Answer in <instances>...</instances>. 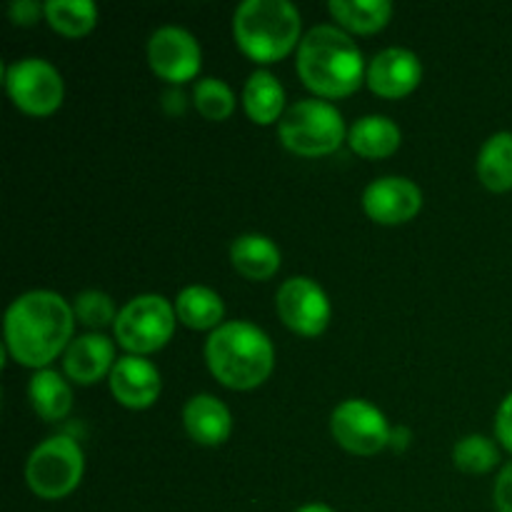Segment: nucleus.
Here are the masks:
<instances>
[{
  "mask_svg": "<svg viewBox=\"0 0 512 512\" xmlns=\"http://www.w3.org/2000/svg\"><path fill=\"white\" fill-rule=\"evenodd\" d=\"M75 323L73 305L63 295L28 290L5 310V353L23 368H48L73 343Z\"/></svg>",
  "mask_w": 512,
  "mask_h": 512,
  "instance_id": "f257e3e1",
  "label": "nucleus"
},
{
  "mask_svg": "<svg viewBox=\"0 0 512 512\" xmlns=\"http://www.w3.org/2000/svg\"><path fill=\"white\" fill-rule=\"evenodd\" d=\"M295 68L305 88L328 100L353 95L368 73L360 45L338 25L310 28L298 45Z\"/></svg>",
  "mask_w": 512,
  "mask_h": 512,
  "instance_id": "f03ea898",
  "label": "nucleus"
},
{
  "mask_svg": "<svg viewBox=\"0 0 512 512\" xmlns=\"http://www.w3.org/2000/svg\"><path fill=\"white\" fill-rule=\"evenodd\" d=\"M205 363L213 378L230 390H255L275 368V345L248 320H230L205 340Z\"/></svg>",
  "mask_w": 512,
  "mask_h": 512,
  "instance_id": "7ed1b4c3",
  "label": "nucleus"
},
{
  "mask_svg": "<svg viewBox=\"0 0 512 512\" xmlns=\"http://www.w3.org/2000/svg\"><path fill=\"white\" fill-rule=\"evenodd\" d=\"M303 18L290 0H245L235 8L238 48L260 65L288 58L303 40Z\"/></svg>",
  "mask_w": 512,
  "mask_h": 512,
  "instance_id": "20e7f679",
  "label": "nucleus"
},
{
  "mask_svg": "<svg viewBox=\"0 0 512 512\" xmlns=\"http://www.w3.org/2000/svg\"><path fill=\"white\" fill-rule=\"evenodd\" d=\"M278 138L283 148L300 158H323L348 140V128L333 103L305 98L285 110L278 123Z\"/></svg>",
  "mask_w": 512,
  "mask_h": 512,
  "instance_id": "39448f33",
  "label": "nucleus"
},
{
  "mask_svg": "<svg viewBox=\"0 0 512 512\" xmlns=\"http://www.w3.org/2000/svg\"><path fill=\"white\" fill-rule=\"evenodd\" d=\"M175 325H178L175 305L165 295L145 293L135 295L120 308L113 335L115 343L128 350V355L145 358L163 350L173 340Z\"/></svg>",
  "mask_w": 512,
  "mask_h": 512,
  "instance_id": "423d86ee",
  "label": "nucleus"
},
{
  "mask_svg": "<svg viewBox=\"0 0 512 512\" xmlns=\"http://www.w3.org/2000/svg\"><path fill=\"white\" fill-rule=\"evenodd\" d=\"M85 453L70 435H53L35 445L25 463V483L40 500H63L80 485Z\"/></svg>",
  "mask_w": 512,
  "mask_h": 512,
  "instance_id": "0eeeda50",
  "label": "nucleus"
},
{
  "mask_svg": "<svg viewBox=\"0 0 512 512\" xmlns=\"http://www.w3.org/2000/svg\"><path fill=\"white\" fill-rule=\"evenodd\" d=\"M5 90L23 113L45 118L63 105L65 83L60 70L43 58L15 60L5 70Z\"/></svg>",
  "mask_w": 512,
  "mask_h": 512,
  "instance_id": "6e6552de",
  "label": "nucleus"
},
{
  "mask_svg": "<svg viewBox=\"0 0 512 512\" xmlns=\"http://www.w3.org/2000/svg\"><path fill=\"white\" fill-rule=\"evenodd\" d=\"M330 433L343 450L360 458H370L390 448L393 428L378 405L363 398H350L343 400L330 415Z\"/></svg>",
  "mask_w": 512,
  "mask_h": 512,
  "instance_id": "1a4fd4ad",
  "label": "nucleus"
},
{
  "mask_svg": "<svg viewBox=\"0 0 512 512\" xmlns=\"http://www.w3.org/2000/svg\"><path fill=\"white\" fill-rule=\"evenodd\" d=\"M275 308H278L280 320L303 338L323 335L328 330L330 318H333V305H330L328 293L313 278H305V275H295L280 285L278 295H275Z\"/></svg>",
  "mask_w": 512,
  "mask_h": 512,
  "instance_id": "9d476101",
  "label": "nucleus"
},
{
  "mask_svg": "<svg viewBox=\"0 0 512 512\" xmlns=\"http://www.w3.org/2000/svg\"><path fill=\"white\" fill-rule=\"evenodd\" d=\"M148 63L160 80L183 85L198 78L203 50L193 33L180 25H163L148 40Z\"/></svg>",
  "mask_w": 512,
  "mask_h": 512,
  "instance_id": "9b49d317",
  "label": "nucleus"
},
{
  "mask_svg": "<svg viewBox=\"0 0 512 512\" xmlns=\"http://www.w3.org/2000/svg\"><path fill=\"white\" fill-rule=\"evenodd\" d=\"M423 208V190L403 175L373 180L363 193V210L378 225L410 223Z\"/></svg>",
  "mask_w": 512,
  "mask_h": 512,
  "instance_id": "f8f14e48",
  "label": "nucleus"
},
{
  "mask_svg": "<svg viewBox=\"0 0 512 512\" xmlns=\"http://www.w3.org/2000/svg\"><path fill=\"white\" fill-rule=\"evenodd\" d=\"M423 80V63L410 48H385L368 63L365 83L385 100H400L413 93Z\"/></svg>",
  "mask_w": 512,
  "mask_h": 512,
  "instance_id": "ddd939ff",
  "label": "nucleus"
},
{
  "mask_svg": "<svg viewBox=\"0 0 512 512\" xmlns=\"http://www.w3.org/2000/svg\"><path fill=\"white\" fill-rule=\"evenodd\" d=\"M110 393L123 408L145 410L160 398L163 378L160 370L140 355H123L108 378Z\"/></svg>",
  "mask_w": 512,
  "mask_h": 512,
  "instance_id": "4468645a",
  "label": "nucleus"
},
{
  "mask_svg": "<svg viewBox=\"0 0 512 512\" xmlns=\"http://www.w3.org/2000/svg\"><path fill=\"white\" fill-rule=\"evenodd\" d=\"M115 363V343L103 333H85L73 338L68 350L63 353V373L75 385H95L110 373Z\"/></svg>",
  "mask_w": 512,
  "mask_h": 512,
  "instance_id": "2eb2a0df",
  "label": "nucleus"
},
{
  "mask_svg": "<svg viewBox=\"0 0 512 512\" xmlns=\"http://www.w3.org/2000/svg\"><path fill=\"white\" fill-rule=\"evenodd\" d=\"M183 425L193 443L203 448H218L228 443L233 433V415L223 400L210 393H200L185 403Z\"/></svg>",
  "mask_w": 512,
  "mask_h": 512,
  "instance_id": "dca6fc26",
  "label": "nucleus"
},
{
  "mask_svg": "<svg viewBox=\"0 0 512 512\" xmlns=\"http://www.w3.org/2000/svg\"><path fill=\"white\" fill-rule=\"evenodd\" d=\"M230 263L243 278L270 280L280 270L283 253L268 235L245 233L238 235L230 245Z\"/></svg>",
  "mask_w": 512,
  "mask_h": 512,
  "instance_id": "f3484780",
  "label": "nucleus"
},
{
  "mask_svg": "<svg viewBox=\"0 0 512 512\" xmlns=\"http://www.w3.org/2000/svg\"><path fill=\"white\" fill-rule=\"evenodd\" d=\"M400 143H403V133L388 115H365V118L355 120L348 130V145L360 158H390L393 153H398Z\"/></svg>",
  "mask_w": 512,
  "mask_h": 512,
  "instance_id": "a211bd4d",
  "label": "nucleus"
},
{
  "mask_svg": "<svg viewBox=\"0 0 512 512\" xmlns=\"http://www.w3.org/2000/svg\"><path fill=\"white\" fill-rule=\"evenodd\" d=\"M28 398L35 415L45 423H60L73 410V388L68 380L53 368L35 370L28 385Z\"/></svg>",
  "mask_w": 512,
  "mask_h": 512,
  "instance_id": "6ab92c4d",
  "label": "nucleus"
},
{
  "mask_svg": "<svg viewBox=\"0 0 512 512\" xmlns=\"http://www.w3.org/2000/svg\"><path fill=\"white\" fill-rule=\"evenodd\" d=\"M243 108L255 125L280 123L285 108V88L270 70H255L243 88Z\"/></svg>",
  "mask_w": 512,
  "mask_h": 512,
  "instance_id": "aec40b11",
  "label": "nucleus"
},
{
  "mask_svg": "<svg viewBox=\"0 0 512 512\" xmlns=\"http://www.w3.org/2000/svg\"><path fill=\"white\" fill-rule=\"evenodd\" d=\"M178 323L190 330H218L225 320V303L208 285H188L175 298Z\"/></svg>",
  "mask_w": 512,
  "mask_h": 512,
  "instance_id": "412c9836",
  "label": "nucleus"
},
{
  "mask_svg": "<svg viewBox=\"0 0 512 512\" xmlns=\"http://www.w3.org/2000/svg\"><path fill=\"white\" fill-rule=\"evenodd\" d=\"M330 15L345 33L373 35L393 18V3L388 0H330Z\"/></svg>",
  "mask_w": 512,
  "mask_h": 512,
  "instance_id": "4be33fe9",
  "label": "nucleus"
},
{
  "mask_svg": "<svg viewBox=\"0 0 512 512\" xmlns=\"http://www.w3.org/2000/svg\"><path fill=\"white\" fill-rule=\"evenodd\" d=\"M478 178L490 193L512 190V133L500 130L483 143L478 153Z\"/></svg>",
  "mask_w": 512,
  "mask_h": 512,
  "instance_id": "5701e85b",
  "label": "nucleus"
},
{
  "mask_svg": "<svg viewBox=\"0 0 512 512\" xmlns=\"http://www.w3.org/2000/svg\"><path fill=\"white\" fill-rule=\"evenodd\" d=\"M45 20L65 38H83L98 25V8L90 0H48Z\"/></svg>",
  "mask_w": 512,
  "mask_h": 512,
  "instance_id": "b1692460",
  "label": "nucleus"
},
{
  "mask_svg": "<svg viewBox=\"0 0 512 512\" xmlns=\"http://www.w3.org/2000/svg\"><path fill=\"white\" fill-rule=\"evenodd\" d=\"M453 463L460 473L485 475L500 463V448L488 435H465L455 443Z\"/></svg>",
  "mask_w": 512,
  "mask_h": 512,
  "instance_id": "393cba45",
  "label": "nucleus"
},
{
  "mask_svg": "<svg viewBox=\"0 0 512 512\" xmlns=\"http://www.w3.org/2000/svg\"><path fill=\"white\" fill-rule=\"evenodd\" d=\"M235 93L225 80L220 78H200L193 85V105L205 120L223 123L235 113Z\"/></svg>",
  "mask_w": 512,
  "mask_h": 512,
  "instance_id": "a878e982",
  "label": "nucleus"
},
{
  "mask_svg": "<svg viewBox=\"0 0 512 512\" xmlns=\"http://www.w3.org/2000/svg\"><path fill=\"white\" fill-rule=\"evenodd\" d=\"M73 313L75 320L93 330V333H100V330L115 325V320H118L113 298L103 290H83V293L75 295Z\"/></svg>",
  "mask_w": 512,
  "mask_h": 512,
  "instance_id": "bb28decb",
  "label": "nucleus"
},
{
  "mask_svg": "<svg viewBox=\"0 0 512 512\" xmlns=\"http://www.w3.org/2000/svg\"><path fill=\"white\" fill-rule=\"evenodd\" d=\"M10 20L13 25H20V28H30L40 20V15L45 18V5H40L38 0H13L8 8Z\"/></svg>",
  "mask_w": 512,
  "mask_h": 512,
  "instance_id": "cd10ccee",
  "label": "nucleus"
},
{
  "mask_svg": "<svg viewBox=\"0 0 512 512\" xmlns=\"http://www.w3.org/2000/svg\"><path fill=\"white\" fill-rule=\"evenodd\" d=\"M495 440L500 443V448H505L512 455V393L505 395L498 413H495Z\"/></svg>",
  "mask_w": 512,
  "mask_h": 512,
  "instance_id": "c85d7f7f",
  "label": "nucleus"
},
{
  "mask_svg": "<svg viewBox=\"0 0 512 512\" xmlns=\"http://www.w3.org/2000/svg\"><path fill=\"white\" fill-rule=\"evenodd\" d=\"M493 503L498 512H512V460L500 468L493 488Z\"/></svg>",
  "mask_w": 512,
  "mask_h": 512,
  "instance_id": "c756f323",
  "label": "nucleus"
},
{
  "mask_svg": "<svg viewBox=\"0 0 512 512\" xmlns=\"http://www.w3.org/2000/svg\"><path fill=\"white\" fill-rule=\"evenodd\" d=\"M410 440H413L410 430L405 425H400V428H393V433H390V448L405 450L410 445Z\"/></svg>",
  "mask_w": 512,
  "mask_h": 512,
  "instance_id": "7c9ffc66",
  "label": "nucleus"
},
{
  "mask_svg": "<svg viewBox=\"0 0 512 512\" xmlns=\"http://www.w3.org/2000/svg\"><path fill=\"white\" fill-rule=\"evenodd\" d=\"M165 98L173 100V103H175V115L183 113V110H185V95L180 93V90H168V93H165ZM163 105H165V110H168V113H173L170 103H163Z\"/></svg>",
  "mask_w": 512,
  "mask_h": 512,
  "instance_id": "2f4dec72",
  "label": "nucleus"
},
{
  "mask_svg": "<svg viewBox=\"0 0 512 512\" xmlns=\"http://www.w3.org/2000/svg\"><path fill=\"white\" fill-rule=\"evenodd\" d=\"M295 512H335V510L323 503H310V505H303V508H298Z\"/></svg>",
  "mask_w": 512,
  "mask_h": 512,
  "instance_id": "473e14b6",
  "label": "nucleus"
}]
</instances>
